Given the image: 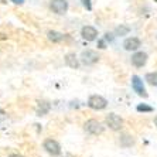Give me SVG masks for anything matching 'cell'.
<instances>
[{"instance_id": "obj_1", "label": "cell", "mask_w": 157, "mask_h": 157, "mask_svg": "<svg viewBox=\"0 0 157 157\" xmlns=\"http://www.w3.org/2000/svg\"><path fill=\"white\" fill-rule=\"evenodd\" d=\"M105 122H106V126H108L109 129H112V130H115V132L123 129V119L116 113H109L108 116H106Z\"/></svg>"}, {"instance_id": "obj_2", "label": "cell", "mask_w": 157, "mask_h": 157, "mask_svg": "<svg viewBox=\"0 0 157 157\" xmlns=\"http://www.w3.org/2000/svg\"><path fill=\"white\" fill-rule=\"evenodd\" d=\"M88 106L94 110H102L108 106V101L101 95H91L88 98Z\"/></svg>"}, {"instance_id": "obj_3", "label": "cell", "mask_w": 157, "mask_h": 157, "mask_svg": "<svg viewBox=\"0 0 157 157\" xmlns=\"http://www.w3.org/2000/svg\"><path fill=\"white\" fill-rule=\"evenodd\" d=\"M84 128L89 135H94V136H98V135H102L103 133L102 123L98 122L96 119H89V121H86L84 124Z\"/></svg>"}, {"instance_id": "obj_4", "label": "cell", "mask_w": 157, "mask_h": 157, "mask_svg": "<svg viewBox=\"0 0 157 157\" xmlns=\"http://www.w3.org/2000/svg\"><path fill=\"white\" fill-rule=\"evenodd\" d=\"M132 88H133V91L139 96H142V98H147V96H149L146 88H144V84H143V79L139 75H133V77H132Z\"/></svg>"}, {"instance_id": "obj_5", "label": "cell", "mask_w": 157, "mask_h": 157, "mask_svg": "<svg viewBox=\"0 0 157 157\" xmlns=\"http://www.w3.org/2000/svg\"><path fill=\"white\" fill-rule=\"evenodd\" d=\"M43 147L45 149L48 154H51V156L57 157L61 154V146H59V143L54 139H45L43 143Z\"/></svg>"}, {"instance_id": "obj_6", "label": "cell", "mask_w": 157, "mask_h": 157, "mask_svg": "<svg viewBox=\"0 0 157 157\" xmlns=\"http://www.w3.org/2000/svg\"><path fill=\"white\" fill-rule=\"evenodd\" d=\"M99 61V55L94 50H84L81 54V62L84 65H94Z\"/></svg>"}, {"instance_id": "obj_7", "label": "cell", "mask_w": 157, "mask_h": 157, "mask_svg": "<svg viewBox=\"0 0 157 157\" xmlns=\"http://www.w3.org/2000/svg\"><path fill=\"white\" fill-rule=\"evenodd\" d=\"M147 58H149V55L144 51H135V54L132 55V59H130L132 65L136 67V68H143L146 65Z\"/></svg>"}, {"instance_id": "obj_8", "label": "cell", "mask_w": 157, "mask_h": 157, "mask_svg": "<svg viewBox=\"0 0 157 157\" xmlns=\"http://www.w3.org/2000/svg\"><path fill=\"white\" fill-rule=\"evenodd\" d=\"M142 47V41L139 37H128L123 41V48L126 51H137Z\"/></svg>"}, {"instance_id": "obj_9", "label": "cell", "mask_w": 157, "mask_h": 157, "mask_svg": "<svg viewBox=\"0 0 157 157\" xmlns=\"http://www.w3.org/2000/svg\"><path fill=\"white\" fill-rule=\"evenodd\" d=\"M50 7L55 14H65L68 10V2L67 0H52Z\"/></svg>"}, {"instance_id": "obj_10", "label": "cell", "mask_w": 157, "mask_h": 157, "mask_svg": "<svg viewBox=\"0 0 157 157\" xmlns=\"http://www.w3.org/2000/svg\"><path fill=\"white\" fill-rule=\"evenodd\" d=\"M81 36H82V38L86 41H94L98 38V30L92 26H85V27H82V30H81Z\"/></svg>"}, {"instance_id": "obj_11", "label": "cell", "mask_w": 157, "mask_h": 157, "mask_svg": "<svg viewBox=\"0 0 157 157\" xmlns=\"http://www.w3.org/2000/svg\"><path fill=\"white\" fill-rule=\"evenodd\" d=\"M64 61H65V64L70 68H72V70H78L79 68V59H78V57L75 55V52H68V54L64 57Z\"/></svg>"}, {"instance_id": "obj_12", "label": "cell", "mask_w": 157, "mask_h": 157, "mask_svg": "<svg viewBox=\"0 0 157 157\" xmlns=\"http://www.w3.org/2000/svg\"><path fill=\"white\" fill-rule=\"evenodd\" d=\"M51 109V103L48 101H38V105H37V115L38 116H44L47 115Z\"/></svg>"}, {"instance_id": "obj_13", "label": "cell", "mask_w": 157, "mask_h": 157, "mask_svg": "<svg viewBox=\"0 0 157 157\" xmlns=\"http://www.w3.org/2000/svg\"><path fill=\"white\" fill-rule=\"evenodd\" d=\"M135 144V137L129 133H123L121 135V146L122 147H130Z\"/></svg>"}, {"instance_id": "obj_14", "label": "cell", "mask_w": 157, "mask_h": 157, "mask_svg": "<svg viewBox=\"0 0 157 157\" xmlns=\"http://www.w3.org/2000/svg\"><path fill=\"white\" fill-rule=\"evenodd\" d=\"M47 36L52 43H61V41L64 40V34L58 33V31H55V30H50V31L47 33Z\"/></svg>"}, {"instance_id": "obj_15", "label": "cell", "mask_w": 157, "mask_h": 157, "mask_svg": "<svg viewBox=\"0 0 157 157\" xmlns=\"http://www.w3.org/2000/svg\"><path fill=\"white\" fill-rule=\"evenodd\" d=\"M144 81L151 86H157V72H147L144 75Z\"/></svg>"}, {"instance_id": "obj_16", "label": "cell", "mask_w": 157, "mask_h": 157, "mask_svg": "<svg viewBox=\"0 0 157 157\" xmlns=\"http://www.w3.org/2000/svg\"><path fill=\"white\" fill-rule=\"evenodd\" d=\"M130 33V27L126 26V24H121V26H117L115 29V34L116 36H128Z\"/></svg>"}, {"instance_id": "obj_17", "label": "cell", "mask_w": 157, "mask_h": 157, "mask_svg": "<svg viewBox=\"0 0 157 157\" xmlns=\"http://www.w3.org/2000/svg\"><path fill=\"white\" fill-rule=\"evenodd\" d=\"M136 110L137 112H143V113H150V112H153V106L147 105V103H139V105L136 106Z\"/></svg>"}, {"instance_id": "obj_18", "label": "cell", "mask_w": 157, "mask_h": 157, "mask_svg": "<svg viewBox=\"0 0 157 157\" xmlns=\"http://www.w3.org/2000/svg\"><path fill=\"white\" fill-rule=\"evenodd\" d=\"M82 2V4H84V7L86 9V10H92V3L91 0H81Z\"/></svg>"}, {"instance_id": "obj_19", "label": "cell", "mask_w": 157, "mask_h": 157, "mask_svg": "<svg viewBox=\"0 0 157 157\" xmlns=\"http://www.w3.org/2000/svg\"><path fill=\"white\" fill-rule=\"evenodd\" d=\"M6 116H7V115H6V112H4L3 109H0V122L4 121V119H6Z\"/></svg>"}, {"instance_id": "obj_20", "label": "cell", "mask_w": 157, "mask_h": 157, "mask_svg": "<svg viewBox=\"0 0 157 157\" xmlns=\"http://www.w3.org/2000/svg\"><path fill=\"white\" fill-rule=\"evenodd\" d=\"M99 48H105V41L103 40L99 41Z\"/></svg>"}, {"instance_id": "obj_21", "label": "cell", "mask_w": 157, "mask_h": 157, "mask_svg": "<svg viewBox=\"0 0 157 157\" xmlns=\"http://www.w3.org/2000/svg\"><path fill=\"white\" fill-rule=\"evenodd\" d=\"M0 40H7V36L3 33H0Z\"/></svg>"}, {"instance_id": "obj_22", "label": "cell", "mask_w": 157, "mask_h": 157, "mask_svg": "<svg viewBox=\"0 0 157 157\" xmlns=\"http://www.w3.org/2000/svg\"><path fill=\"white\" fill-rule=\"evenodd\" d=\"M9 157H23L21 154H18V153H13V154H10Z\"/></svg>"}, {"instance_id": "obj_23", "label": "cell", "mask_w": 157, "mask_h": 157, "mask_svg": "<svg viewBox=\"0 0 157 157\" xmlns=\"http://www.w3.org/2000/svg\"><path fill=\"white\" fill-rule=\"evenodd\" d=\"M13 2H14L16 4H21L23 3V0H13Z\"/></svg>"}, {"instance_id": "obj_24", "label": "cell", "mask_w": 157, "mask_h": 157, "mask_svg": "<svg viewBox=\"0 0 157 157\" xmlns=\"http://www.w3.org/2000/svg\"><path fill=\"white\" fill-rule=\"evenodd\" d=\"M154 124H156V128H157V116L154 117Z\"/></svg>"}]
</instances>
